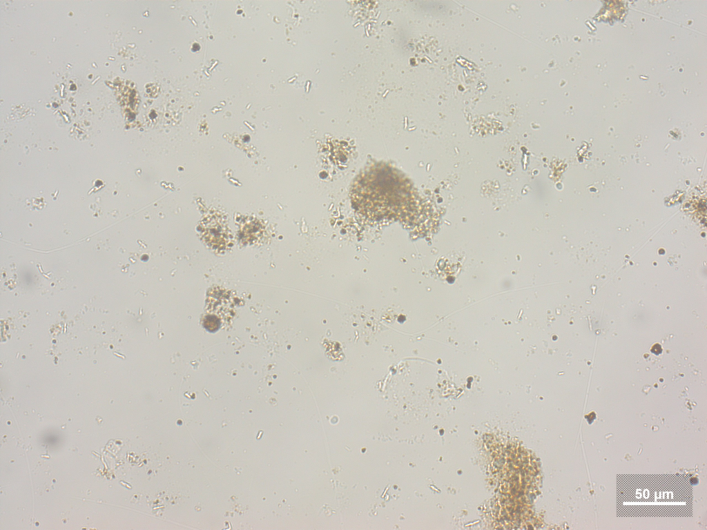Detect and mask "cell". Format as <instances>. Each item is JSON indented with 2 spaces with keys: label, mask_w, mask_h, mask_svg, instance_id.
Returning a JSON list of instances; mask_svg holds the SVG:
<instances>
[{
  "label": "cell",
  "mask_w": 707,
  "mask_h": 530,
  "mask_svg": "<svg viewBox=\"0 0 707 530\" xmlns=\"http://www.w3.org/2000/svg\"><path fill=\"white\" fill-rule=\"evenodd\" d=\"M411 199L408 180L400 171L385 164L362 171L351 190L356 210L374 219L400 217L409 208Z\"/></svg>",
  "instance_id": "1"
},
{
  "label": "cell",
  "mask_w": 707,
  "mask_h": 530,
  "mask_svg": "<svg viewBox=\"0 0 707 530\" xmlns=\"http://www.w3.org/2000/svg\"><path fill=\"white\" fill-rule=\"evenodd\" d=\"M223 221L224 220L218 217L217 219L216 217H213V219H211L209 222L206 219L205 223L203 222V237L206 239V242L212 246H214L215 239H216L215 247L216 249H218V242L216 236L217 234L227 243L229 242V239H230V236L229 235L227 226H225Z\"/></svg>",
  "instance_id": "2"
}]
</instances>
